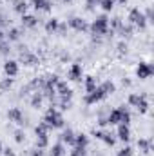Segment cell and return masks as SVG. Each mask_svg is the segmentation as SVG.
<instances>
[{
    "label": "cell",
    "instance_id": "cell-12",
    "mask_svg": "<svg viewBox=\"0 0 154 156\" xmlns=\"http://www.w3.org/2000/svg\"><path fill=\"white\" fill-rule=\"evenodd\" d=\"M69 26L75 27L76 31H83V29H87V26H85V22H83L82 18H73V20L69 22Z\"/></svg>",
    "mask_w": 154,
    "mask_h": 156
},
{
    "label": "cell",
    "instance_id": "cell-35",
    "mask_svg": "<svg viewBox=\"0 0 154 156\" xmlns=\"http://www.w3.org/2000/svg\"><path fill=\"white\" fill-rule=\"evenodd\" d=\"M131 31H132V29H131L129 26H127V27H125V26L121 27V33H123V35H131Z\"/></svg>",
    "mask_w": 154,
    "mask_h": 156
},
{
    "label": "cell",
    "instance_id": "cell-31",
    "mask_svg": "<svg viewBox=\"0 0 154 156\" xmlns=\"http://www.w3.org/2000/svg\"><path fill=\"white\" fill-rule=\"evenodd\" d=\"M47 145V136H38V149H44Z\"/></svg>",
    "mask_w": 154,
    "mask_h": 156
},
{
    "label": "cell",
    "instance_id": "cell-26",
    "mask_svg": "<svg viewBox=\"0 0 154 156\" xmlns=\"http://www.w3.org/2000/svg\"><path fill=\"white\" fill-rule=\"evenodd\" d=\"M100 4H102V7H103L105 11H111L113 5H114V0H100Z\"/></svg>",
    "mask_w": 154,
    "mask_h": 156
},
{
    "label": "cell",
    "instance_id": "cell-11",
    "mask_svg": "<svg viewBox=\"0 0 154 156\" xmlns=\"http://www.w3.org/2000/svg\"><path fill=\"white\" fill-rule=\"evenodd\" d=\"M118 136H120V140L127 142V140L131 138V131H129V127L121 123V125H120V129H118Z\"/></svg>",
    "mask_w": 154,
    "mask_h": 156
},
{
    "label": "cell",
    "instance_id": "cell-29",
    "mask_svg": "<svg viewBox=\"0 0 154 156\" xmlns=\"http://www.w3.org/2000/svg\"><path fill=\"white\" fill-rule=\"evenodd\" d=\"M71 156H85V147H75V151L71 153Z\"/></svg>",
    "mask_w": 154,
    "mask_h": 156
},
{
    "label": "cell",
    "instance_id": "cell-21",
    "mask_svg": "<svg viewBox=\"0 0 154 156\" xmlns=\"http://www.w3.org/2000/svg\"><path fill=\"white\" fill-rule=\"evenodd\" d=\"M51 156H64V147H62L60 144L53 145V149H51Z\"/></svg>",
    "mask_w": 154,
    "mask_h": 156
},
{
    "label": "cell",
    "instance_id": "cell-20",
    "mask_svg": "<svg viewBox=\"0 0 154 156\" xmlns=\"http://www.w3.org/2000/svg\"><path fill=\"white\" fill-rule=\"evenodd\" d=\"M56 27H58V18H51V20L45 24V29H47L49 33H51V31H54Z\"/></svg>",
    "mask_w": 154,
    "mask_h": 156
},
{
    "label": "cell",
    "instance_id": "cell-2",
    "mask_svg": "<svg viewBox=\"0 0 154 156\" xmlns=\"http://www.w3.org/2000/svg\"><path fill=\"white\" fill-rule=\"evenodd\" d=\"M129 120H131V116H129V113L125 111V109H116V111H113L111 115H109V122L111 123H123V125H127L129 123Z\"/></svg>",
    "mask_w": 154,
    "mask_h": 156
},
{
    "label": "cell",
    "instance_id": "cell-5",
    "mask_svg": "<svg viewBox=\"0 0 154 156\" xmlns=\"http://www.w3.org/2000/svg\"><path fill=\"white\" fill-rule=\"evenodd\" d=\"M129 20H131L132 24L140 26V27H145V16L142 15V11H140V9H132V11H131V15H129Z\"/></svg>",
    "mask_w": 154,
    "mask_h": 156
},
{
    "label": "cell",
    "instance_id": "cell-37",
    "mask_svg": "<svg viewBox=\"0 0 154 156\" xmlns=\"http://www.w3.org/2000/svg\"><path fill=\"white\" fill-rule=\"evenodd\" d=\"M42 154H44L42 149H35V151H33V156H42Z\"/></svg>",
    "mask_w": 154,
    "mask_h": 156
},
{
    "label": "cell",
    "instance_id": "cell-6",
    "mask_svg": "<svg viewBox=\"0 0 154 156\" xmlns=\"http://www.w3.org/2000/svg\"><path fill=\"white\" fill-rule=\"evenodd\" d=\"M4 71H5V75L9 78L16 76V75H18V64H16L15 60H9V62H5V66H4Z\"/></svg>",
    "mask_w": 154,
    "mask_h": 156
},
{
    "label": "cell",
    "instance_id": "cell-7",
    "mask_svg": "<svg viewBox=\"0 0 154 156\" xmlns=\"http://www.w3.org/2000/svg\"><path fill=\"white\" fill-rule=\"evenodd\" d=\"M56 91H58V94H60L62 98H71V94H73L65 82H56Z\"/></svg>",
    "mask_w": 154,
    "mask_h": 156
},
{
    "label": "cell",
    "instance_id": "cell-19",
    "mask_svg": "<svg viewBox=\"0 0 154 156\" xmlns=\"http://www.w3.org/2000/svg\"><path fill=\"white\" fill-rule=\"evenodd\" d=\"M75 144H76L78 147H85V145H87V136H85V134L75 136Z\"/></svg>",
    "mask_w": 154,
    "mask_h": 156
},
{
    "label": "cell",
    "instance_id": "cell-42",
    "mask_svg": "<svg viewBox=\"0 0 154 156\" xmlns=\"http://www.w3.org/2000/svg\"><path fill=\"white\" fill-rule=\"evenodd\" d=\"M0 153H2V144H0Z\"/></svg>",
    "mask_w": 154,
    "mask_h": 156
},
{
    "label": "cell",
    "instance_id": "cell-14",
    "mask_svg": "<svg viewBox=\"0 0 154 156\" xmlns=\"http://www.w3.org/2000/svg\"><path fill=\"white\" fill-rule=\"evenodd\" d=\"M26 9H27V4H26L24 0H15V11H16V13L26 15Z\"/></svg>",
    "mask_w": 154,
    "mask_h": 156
},
{
    "label": "cell",
    "instance_id": "cell-8",
    "mask_svg": "<svg viewBox=\"0 0 154 156\" xmlns=\"http://www.w3.org/2000/svg\"><path fill=\"white\" fill-rule=\"evenodd\" d=\"M151 73H152V67H151V64H140V67L136 69V75L140 78H147V76H151Z\"/></svg>",
    "mask_w": 154,
    "mask_h": 156
},
{
    "label": "cell",
    "instance_id": "cell-9",
    "mask_svg": "<svg viewBox=\"0 0 154 156\" xmlns=\"http://www.w3.org/2000/svg\"><path fill=\"white\" fill-rule=\"evenodd\" d=\"M7 116H9V120H13V122H16V123H24V116H22L20 109H9Z\"/></svg>",
    "mask_w": 154,
    "mask_h": 156
},
{
    "label": "cell",
    "instance_id": "cell-10",
    "mask_svg": "<svg viewBox=\"0 0 154 156\" xmlns=\"http://www.w3.org/2000/svg\"><path fill=\"white\" fill-rule=\"evenodd\" d=\"M69 78H71V80H80V78H82V66H80V64H75V66L69 69Z\"/></svg>",
    "mask_w": 154,
    "mask_h": 156
},
{
    "label": "cell",
    "instance_id": "cell-15",
    "mask_svg": "<svg viewBox=\"0 0 154 156\" xmlns=\"http://www.w3.org/2000/svg\"><path fill=\"white\" fill-rule=\"evenodd\" d=\"M22 22H24V26H27V27H35V26H37V18L31 16V15H24Z\"/></svg>",
    "mask_w": 154,
    "mask_h": 156
},
{
    "label": "cell",
    "instance_id": "cell-41",
    "mask_svg": "<svg viewBox=\"0 0 154 156\" xmlns=\"http://www.w3.org/2000/svg\"><path fill=\"white\" fill-rule=\"evenodd\" d=\"M125 2H127V0H120V4H125Z\"/></svg>",
    "mask_w": 154,
    "mask_h": 156
},
{
    "label": "cell",
    "instance_id": "cell-16",
    "mask_svg": "<svg viewBox=\"0 0 154 156\" xmlns=\"http://www.w3.org/2000/svg\"><path fill=\"white\" fill-rule=\"evenodd\" d=\"M62 140L67 142V144H75V133H73L71 129H67V131L62 134Z\"/></svg>",
    "mask_w": 154,
    "mask_h": 156
},
{
    "label": "cell",
    "instance_id": "cell-27",
    "mask_svg": "<svg viewBox=\"0 0 154 156\" xmlns=\"http://www.w3.org/2000/svg\"><path fill=\"white\" fill-rule=\"evenodd\" d=\"M31 104H33V107H40V105H42V94H40V93H37V94L33 96Z\"/></svg>",
    "mask_w": 154,
    "mask_h": 156
},
{
    "label": "cell",
    "instance_id": "cell-34",
    "mask_svg": "<svg viewBox=\"0 0 154 156\" xmlns=\"http://www.w3.org/2000/svg\"><path fill=\"white\" fill-rule=\"evenodd\" d=\"M15 140L20 144V142L24 140V133H22V131H16V133H15Z\"/></svg>",
    "mask_w": 154,
    "mask_h": 156
},
{
    "label": "cell",
    "instance_id": "cell-33",
    "mask_svg": "<svg viewBox=\"0 0 154 156\" xmlns=\"http://www.w3.org/2000/svg\"><path fill=\"white\" fill-rule=\"evenodd\" d=\"M102 140H103L107 145H113V144H114V140L111 138V134H103V136H102Z\"/></svg>",
    "mask_w": 154,
    "mask_h": 156
},
{
    "label": "cell",
    "instance_id": "cell-1",
    "mask_svg": "<svg viewBox=\"0 0 154 156\" xmlns=\"http://www.w3.org/2000/svg\"><path fill=\"white\" fill-rule=\"evenodd\" d=\"M44 123H47L49 127H62V125H64V118H62V115H60L58 111L49 109V111H47V115H45Z\"/></svg>",
    "mask_w": 154,
    "mask_h": 156
},
{
    "label": "cell",
    "instance_id": "cell-4",
    "mask_svg": "<svg viewBox=\"0 0 154 156\" xmlns=\"http://www.w3.org/2000/svg\"><path fill=\"white\" fill-rule=\"evenodd\" d=\"M105 96H107V94L103 93V89H102V87H96V89H93V91L85 96V102H87V104H94V102H100V100L105 98Z\"/></svg>",
    "mask_w": 154,
    "mask_h": 156
},
{
    "label": "cell",
    "instance_id": "cell-23",
    "mask_svg": "<svg viewBox=\"0 0 154 156\" xmlns=\"http://www.w3.org/2000/svg\"><path fill=\"white\" fill-rule=\"evenodd\" d=\"M22 60H24L27 66H35V64H37V56H33V55H26V56L22 55Z\"/></svg>",
    "mask_w": 154,
    "mask_h": 156
},
{
    "label": "cell",
    "instance_id": "cell-3",
    "mask_svg": "<svg viewBox=\"0 0 154 156\" xmlns=\"http://www.w3.org/2000/svg\"><path fill=\"white\" fill-rule=\"evenodd\" d=\"M107 27H109V18L107 16H100V18H96L94 20V24H93V33L94 35H105L107 33Z\"/></svg>",
    "mask_w": 154,
    "mask_h": 156
},
{
    "label": "cell",
    "instance_id": "cell-18",
    "mask_svg": "<svg viewBox=\"0 0 154 156\" xmlns=\"http://www.w3.org/2000/svg\"><path fill=\"white\" fill-rule=\"evenodd\" d=\"M85 89H87V93H91L93 89H96V82H94V78L93 76L85 78Z\"/></svg>",
    "mask_w": 154,
    "mask_h": 156
},
{
    "label": "cell",
    "instance_id": "cell-39",
    "mask_svg": "<svg viewBox=\"0 0 154 156\" xmlns=\"http://www.w3.org/2000/svg\"><path fill=\"white\" fill-rule=\"evenodd\" d=\"M4 153H5V156H15V153H13V151H9V149H5Z\"/></svg>",
    "mask_w": 154,
    "mask_h": 156
},
{
    "label": "cell",
    "instance_id": "cell-30",
    "mask_svg": "<svg viewBox=\"0 0 154 156\" xmlns=\"http://www.w3.org/2000/svg\"><path fill=\"white\" fill-rule=\"evenodd\" d=\"M11 83H13V82H11V78H5V80H2V82H0V89H9V87H11Z\"/></svg>",
    "mask_w": 154,
    "mask_h": 156
},
{
    "label": "cell",
    "instance_id": "cell-40",
    "mask_svg": "<svg viewBox=\"0 0 154 156\" xmlns=\"http://www.w3.org/2000/svg\"><path fill=\"white\" fill-rule=\"evenodd\" d=\"M118 47H120V51H127V45H125V44H120Z\"/></svg>",
    "mask_w": 154,
    "mask_h": 156
},
{
    "label": "cell",
    "instance_id": "cell-38",
    "mask_svg": "<svg viewBox=\"0 0 154 156\" xmlns=\"http://www.w3.org/2000/svg\"><path fill=\"white\" fill-rule=\"evenodd\" d=\"M113 26H114V27H120V26H121V22H120V18H114V20H113Z\"/></svg>",
    "mask_w": 154,
    "mask_h": 156
},
{
    "label": "cell",
    "instance_id": "cell-22",
    "mask_svg": "<svg viewBox=\"0 0 154 156\" xmlns=\"http://www.w3.org/2000/svg\"><path fill=\"white\" fill-rule=\"evenodd\" d=\"M102 89H103V93H105V94H109V93H114V83L107 80V82L102 85Z\"/></svg>",
    "mask_w": 154,
    "mask_h": 156
},
{
    "label": "cell",
    "instance_id": "cell-24",
    "mask_svg": "<svg viewBox=\"0 0 154 156\" xmlns=\"http://www.w3.org/2000/svg\"><path fill=\"white\" fill-rule=\"evenodd\" d=\"M138 145L143 149V153H151V142H149V140H140Z\"/></svg>",
    "mask_w": 154,
    "mask_h": 156
},
{
    "label": "cell",
    "instance_id": "cell-32",
    "mask_svg": "<svg viewBox=\"0 0 154 156\" xmlns=\"http://www.w3.org/2000/svg\"><path fill=\"white\" fill-rule=\"evenodd\" d=\"M118 156H132V151H131V147H125V149H121Z\"/></svg>",
    "mask_w": 154,
    "mask_h": 156
},
{
    "label": "cell",
    "instance_id": "cell-36",
    "mask_svg": "<svg viewBox=\"0 0 154 156\" xmlns=\"http://www.w3.org/2000/svg\"><path fill=\"white\" fill-rule=\"evenodd\" d=\"M96 4H100V0H87V5H89V7H93V5H96Z\"/></svg>",
    "mask_w": 154,
    "mask_h": 156
},
{
    "label": "cell",
    "instance_id": "cell-17",
    "mask_svg": "<svg viewBox=\"0 0 154 156\" xmlns=\"http://www.w3.org/2000/svg\"><path fill=\"white\" fill-rule=\"evenodd\" d=\"M47 129H49L47 123H40V125H37L35 133H37V136H47Z\"/></svg>",
    "mask_w": 154,
    "mask_h": 156
},
{
    "label": "cell",
    "instance_id": "cell-28",
    "mask_svg": "<svg viewBox=\"0 0 154 156\" xmlns=\"http://www.w3.org/2000/svg\"><path fill=\"white\" fill-rule=\"evenodd\" d=\"M7 37H9V40H18L20 38V31H18V29H11V31L7 33Z\"/></svg>",
    "mask_w": 154,
    "mask_h": 156
},
{
    "label": "cell",
    "instance_id": "cell-25",
    "mask_svg": "<svg viewBox=\"0 0 154 156\" xmlns=\"http://www.w3.org/2000/svg\"><path fill=\"white\" fill-rule=\"evenodd\" d=\"M142 98H143V96H140V94H131V96H129V104L138 107V104H140V100H142Z\"/></svg>",
    "mask_w": 154,
    "mask_h": 156
},
{
    "label": "cell",
    "instance_id": "cell-43",
    "mask_svg": "<svg viewBox=\"0 0 154 156\" xmlns=\"http://www.w3.org/2000/svg\"><path fill=\"white\" fill-rule=\"evenodd\" d=\"M62 2H71V0H62Z\"/></svg>",
    "mask_w": 154,
    "mask_h": 156
},
{
    "label": "cell",
    "instance_id": "cell-13",
    "mask_svg": "<svg viewBox=\"0 0 154 156\" xmlns=\"http://www.w3.org/2000/svg\"><path fill=\"white\" fill-rule=\"evenodd\" d=\"M33 5L37 9H44V11H49L51 9V4L47 0H33Z\"/></svg>",
    "mask_w": 154,
    "mask_h": 156
}]
</instances>
